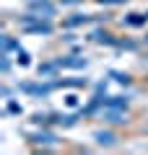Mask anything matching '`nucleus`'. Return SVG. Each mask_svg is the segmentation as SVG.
I'll list each match as a JSON object with an SVG mask.
<instances>
[{
  "mask_svg": "<svg viewBox=\"0 0 148 155\" xmlns=\"http://www.w3.org/2000/svg\"><path fill=\"white\" fill-rule=\"evenodd\" d=\"M112 75H115V80H117V83H130V78H127V75H122V72H112Z\"/></svg>",
  "mask_w": 148,
  "mask_h": 155,
  "instance_id": "nucleus-8",
  "label": "nucleus"
},
{
  "mask_svg": "<svg viewBox=\"0 0 148 155\" xmlns=\"http://www.w3.org/2000/svg\"><path fill=\"white\" fill-rule=\"evenodd\" d=\"M62 3H78V0H62Z\"/></svg>",
  "mask_w": 148,
  "mask_h": 155,
  "instance_id": "nucleus-13",
  "label": "nucleus"
},
{
  "mask_svg": "<svg viewBox=\"0 0 148 155\" xmlns=\"http://www.w3.org/2000/svg\"><path fill=\"white\" fill-rule=\"evenodd\" d=\"M86 21H88V16H76V18H68L65 26H78V23H86Z\"/></svg>",
  "mask_w": 148,
  "mask_h": 155,
  "instance_id": "nucleus-7",
  "label": "nucleus"
},
{
  "mask_svg": "<svg viewBox=\"0 0 148 155\" xmlns=\"http://www.w3.org/2000/svg\"><path fill=\"white\" fill-rule=\"evenodd\" d=\"M96 142L99 145H112L115 142V134L112 132H96Z\"/></svg>",
  "mask_w": 148,
  "mask_h": 155,
  "instance_id": "nucleus-2",
  "label": "nucleus"
},
{
  "mask_svg": "<svg viewBox=\"0 0 148 155\" xmlns=\"http://www.w3.org/2000/svg\"><path fill=\"white\" fill-rule=\"evenodd\" d=\"M26 31H34V34H49L52 26L49 23H37V26H26Z\"/></svg>",
  "mask_w": 148,
  "mask_h": 155,
  "instance_id": "nucleus-3",
  "label": "nucleus"
},
{
  "mask_svg": "<svg viewBox=\"0 0 148 155\" xmlns=\"http://www.w3.org/2000/svg\"><path fill=\"white\" fill-rule=\"evenodd\" d=\"M60 65H65V67H86V60H62Z\"/></svg>",
  "mask_w": 148,
  "mask_h": 155,
  "instance_id": "nucleus-6",
  "label": "nucleus"
},
{
  "mask_svg": "<svg viewBox=\"0 0 148 155\" xmlns=\"http://www.w3.org/2000/svg\"><path fill=\"white\" fill-rule=\"evenodd\" d=\"M31 137H34V142H55V134H49V132H37Z\"/></svg>",
  "mask_w": 148,
  "mask_h": 155,
  "instance_id": "nucleus-4",
  "label": "nucleus"
},
{
  "mask_svg": "<svg viewBox=\"0 0 148 155\" xmlns=\"http://www.w3.org/2000/svg\"><path fill=\"white\" fill-rule=\"evenodd\" d=\"M146 44H148V39H146Z\"/></svg>",
  "mask_w": 148,
  "mask_h": 155,
  "instance_id": "nucleus-14",
  "label": "nucleus"
},
{
  "mask_svg": "<svg viewBox=\"0 0 148 155\" xmlns=\"http://www.w3.org/2000/svg\"><path fill=\"white\" fill-rule=\"evenodd\" d=\"M18 62H21V65H29V54L23 49H18Z\"/></svg>",
  "mask_w": 148,
  "mask_h": 155,
  "instance_id": "nucleus-9",
  "label": "nucleus"
},
{
  "mask_svg": "<svg viewBox=\"0 0 148 155\" xmlns=\"http://www.w3.org/2000/svg\"><path fill=\"white\" fill-rule=\"evenodd\" d=\"M68 106H78V96H68Z\"/></svg>",
  "mask_w": 148,
  "mask_h": 155,
  "instance_id": "nucleus-11",
  "label": "nucleus"
},
{
  "mask_svg": "<svg viewBox=\"0 0 148 155\" xmlns=\"http://www.w3.org/2000/svg\"><path fill=\"white\" fill-rule=\"evenodd\" d=\"M146 18H148V16H138V13H132V16L127 18V23H130V26H143Z\"/></svg>",
  "mask_w": 148,
  "mask_h": 155,
  "instance_id": "nucleus-5",
  "label": "nucleus"
},
{
  "mask_svg": "<svg viewBox=\"0 0 148 155\" xmlns=\"http://www.w3.org/2000/svg\"><path fill=\"white\" fill-rule=\"evenodd\" d=\"M3 47H5V52H8V49H16L18 44H16V41H13V39H5V41H3Z\"/></svg>",
  "mask_w": 148,
  "mask_h": 155,
  "instance_id": "nucleus-10",
  "label": "nucleus"
},
{
  "mask_svg": "<svg viewBox=\"0 0 148 155\" xmlns=\"http://www.w3.org/2000/svg\"><path fill=\"white\" fill-rule=\"evenodd\" d=\"M99 3H109V5H115V3H125V0H99Z\"/></svg>",
  "mask_w": 148,
  "mask_h": 155,
  "instance_id": "nucleus-12",
  "label": "nucleus"
},
{
  "mask_svg": "<svg viewBox=\"0 0 148 155\" xmlns=\"http://www.w3.org/2000/svg\"><path fill=\"white\" fill-rule=\"evenodd\" d=\"M29 8H31V11H44L47 16H52V13H55V5H52L49 0H31V3H29Z\"/></svg>",
  "mask_w": 148,
  "mask_h": 155,
  "instance_id": "nucleus-1",
  "label": "nucleus"
}]
</instances>
